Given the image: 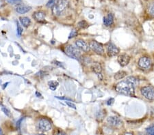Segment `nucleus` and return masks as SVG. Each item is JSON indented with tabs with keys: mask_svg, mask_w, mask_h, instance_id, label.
<instances>
[{
	"mask_svg": "<svg viewBox=\"0 0 154 135\" xmlns=\"http://www.w3.org/2000/svg\"><path fill=\"white\" fill-rule=\"evenodd\" d=\"M135 86L125 79L119 82L115 87V90L119 94L128 95V96H135Z\"/></svg>",
	"mask_w": 154,
	"mask_h": 135,
	"instance_id": "nucleus-1",
	"label": "nucleus"
},
{
	"mask_svg": "<svg viewBox=\"0 0 154 135\" xmlns=\"http://www.w3.org/2000/svg\"><path fill=\"white\" fill-rule=\"evenodd\" d=\"M68 8L67 0H58L54 6L53 12L56 16H61Z\"/></svg>",
	"mask_w": 154,
	"mask_h": 135,
	"instance_id": "nucleus-2",
	"label": "nucleus"
},
{
	"mask_svg": "<svg viewBox=\"0 0 154 135\" xmlns=\"http://www.w3.org/2000/svg\"><path fill=\"white\" fill-rule=\"evenodd\" d=\"M64 52L69 57L77 60H79V59L82 57V52L79 48L72 45L66 46L64 49Z\"/></svg>",
	"mask_w": 154,
	"mask_h": 135,
	"instance_id": "nucleus-3",
	"label": "nucleus"
},
{
	"mask_svg": "<svg viewBox=\"0 0 154 135\" xmlns=\"http://www.w3.org/2000/svg\"><path fill=\"white\" fill-rule=\"evenodd\" d=\"M141 95L149 100H154V88L151 86H145L140 89Z\"/></svg>",
	"mask_w": 154,
	"mask_h": 135,
	"instance_id": "nucleus-4",
	"label": "nucleus"
},
{
	"mask_svg": "<svg viewBox=\"0 0 154 135\" xmlns=\"http://www.w3.org/2000/svg\"><path fill=\"white\" fill-rule=\"evenodd\" d=\"M38 127L40 131L43 132H48L52 128L51 122L47 118H41L38 122Z\"/></svg>",
	"mask_w": 154,
	"mask_h": 135,
	"instance_id": "nucleus-5",
	"label": "nucleus"
},
{
	"mask_svg": "<svg viewBox=\"0 0 154 135\" xmlns=\"http://www.w3.org/2000/svg\"><path fill=\"white\" fill-rule=\"evenodd\" d=\"M89 46H90V48H91L93 51H95L98 55H103L104 53L103 46L101 43H99L98 42L95 40L91 41L89 44Z\"/></svg>",
	"mask_w": 154,
	"mask_h": 135,
	"instance_id": "nucleus-6",
	"label": "nucleus"
},
{
	"mask_svg": "<svg viewBox=\"0 0 154 135\" xmlns=\"http://www.w3.org/2000/svg\"><path fill=\"white\" fill-rule=\"evenodd\" d=\"M107 53L109 57H114V56L117 55L119 53V48L116 46L115 44L112 43H109L106 45Z\"/></svg>",
	"mask_w": 154,
	"mask_h": 135,
	"instance_id": "nucleus-7",
	"label": "nucleus"
},
{
	"mask_svg": "<svg viewBox=\"0 0 154 135\" xmlns=\"http://www.w3.org/2000/svg\"><path fill=\"white\" fill-rule=\"evenodd\" d=\"M138 66L143 69H149L151 66V61L149 57H143L138 61Z\"/></svg>",
	"mask_w": 154,
	"mask_h": 135,
	"instance_id": "nucleus-8",
	"label": "nucleus"
},
{
	"mask_svg": "<svg viewBox=\"0 0 154 135\" xmlns=\"http://www.w3.org/2000/svg\"><path fill=\"white\" fill-rule=\"evenodd\" d=\"M107 122L110 125L115 127H119L122 126L123 122L118 117L116 116H111L109 117L108 119H107Z\"/></svg>",
	"mask_w": 154,
	"mask_h": 135,
	"instance_id": "nucleus-9",
	"label": "nucleus"
},
{
	"mask_svg": "<svg viewBox=\"0 0 154 135\" xmlns=\"http://www.w3.org/2000/svg\"><path fill=\"white\" fill-rule=\"evenodd\" d=\"M118 62L121 66H125L130 63V57L127 54H123L118 57Z\"/></svg>",
	"mask_w": 154,
	"mask_h": 135,
	"instance_id": "nucleus-10",
	"label": "nucleus"
},
{
	"mask_svg": "<svg viewBox=\"0 0 154 135\" xmlns=\"http://www.w3.org/2000/svg\"><path fill=\"white\" fill-rule=\"evenodd\" d=\"M75 45L78 48L81 49L83 51H85V52L90 50V46L88 45V44L86 42H84L82 39H79V40L75 41Z\"/></svg>",
	"mask_w": 154,
	"mask_h": 135,
	"instance_id": "nucleus-11",
	"label": "nucleus"
},
{
	"mask_svg": "<svg viewBox=\"0 0 154 135\" xmlns=\"http://www.w3.org/2000/svg\"><path fill=\"white\" fill-rule=\"evenodd\" d=\"M92 69L93 71L95 72L97 75L98 76L99 79H102V75H101V72H102V68L100 63L97 62H95L92 64Z\"/></svg>",
	"mask_w": 154,
	"mask_h": 135,
	"instance_id": "nucleus-12",
	"label": "nucleus"
},
{
	"mask_svg": "<svg viewBox=\"0 0 154 135\" xmlns=\"http://www.w3.org/2000/svg\"><path fill=\"white\" fill-rule=\"evenodd\" d=\"M31 9H32L31 7L27 6H25V5H22L19 4H17L15 10L19 14H25V13H27V12H28Z\"/></svg>",
	"mask_w": 154,
	"mask_h": 135,
	"instance_id": "nucleus-13",
	"label": "nucleus"
},
{
	"mask_svg": "<svg viewBox=\"0 0 154 135\" xmlns=\"http://www.w3.org/2000/svg\"><path fill=\"white\" fill-rule=\"evenodd\" d=\"M114 19H115V16H114L113 14H108L103 18V24L106 27L111 26L114 23Z\"/></svg>",
	"mask_w": 154,
	"mask_h": 135,
	"instance_id": "nucleus-14",
	"label": "nucleus"
},
{
	"mask_svg": "<svg viewBox=\"0 0 154 135\" xmlns=\"http://www.w3.org/2000/svg\"><path fill=\"white\" fill-rule=\"evenodd\" d=\"M33 17L37 21L41 22L45 20V14L41 11H37L34 12Z\"/></svg>",
	"mask_w": 154,
	"mask_h": 135,
	"instance_id": "nucleus-15",
	"label": "nucleus"
},
{
	"mask_svg": "<svg viewBox=\"0 0 154 135\" xmlns=\"http://www.w3.org/2000/svg\"><path fill=\"white\" fill-rule=\"evenodd\" d=\"M19 20H20V22H21V23L22 24V25L25 27V28H28V27L30 25L31 20L28 18V17H26V16L20 17Z\"/></svg>",
	"mask_w": 154,
	"mask_h": 135,
	"instance_id": "nucleus-16",
	"label": "nucleus"
},
{
	"mask_svg": "<svg viewBox=\"0 0 154 135\" xmlns=\"http://www.w3.org/2000/svg\"><path fill=\"white\" fill-rule=\"evenodd\" d=\"M127 75L126 72L123 70H121V71H119V72H116L115 75V78L116 80H121V79H123V78H125Z\"/></svg>",
	"mask_w": 154,
	"mask_h": 135,
	"instance_id": "nucleus-17",
	"label": "nucleus"
},
{
	"mask_svg": "<svg viewBox=\"0 0 154 135\" xmlns=\"http://www.w3.org/2000/svg\"><path fill=\"white\" fill-rule=\"evenodd\" d=\"M48 85L51 90L55 91L57 89V87H58L59 83L56 81H50L48 82Z\"/></svg>",
	"mask_w": 154,
	"mask_h": 135,
	"instance_id": "nucleus-18",
	"label": "nucleus"
},
{
	"mask_svg": "<svg viewBox=\"0 0 154 135\" xmlns=\"http://www.w3.org/2000/svg\"><path fill=\"white\" fill-rule=\"evenodd\" d=\"M126 79L128 80V81H130L131 84H133L134 85L135 87L138 84V83H139L138 78L134 77H127Z\"/></svg>",
	"mask_w": 154,
	"mask_h": 135,
	"instance_id": "nucleus-19",
	"label": "nucleus"
},
{
	"mask_svg": "<svg viewBox=\"0 0 154 135\" xmlns=\"http://www.w3.org/2000/svg\"><path fill=\"white\" fill-rule=\"evenodd\" d=\"M78 27L80 29H86L88 27V23L86 21L82 20L78 23Z\"/></svg>",
	"mask_w": 154,
	"mask_h": 135,
	"instance_id": "nucleus-20",
	"label": "nucleus"
},
{
	"mask_svg": "<svg viewBox=\"0 0 154 135\" xmlns=\"http://www.w3.org/2000/svg\"><path fill=\"white\" fill-rule=\"evenodd\" d=\"M2 111L4 113V114L6 115V116H8L9 117H11V111H10V110L8 109V108L2 105Z\"/></svg>",
	"mask_w": 154,
	"mask_h": 135,
	"instance_id": "nucleus-21",
	"label": "nucleus"
},
{
	"mask_svg": "<svg viewBox=\"0 0 154 135\" xmlns=\"http://www.w3.org/2000/svg\"><path fill=\"white\" fill-rule=\"evenodd\" d=\"M146 132L149 134L153 135L154 134V124L151 125L150 126H149L146 129Z\"/></svg>",
	"mask_w": 154,
	"mask_h": 135,
	"instance_id": "nucleus-22",
	"label": "nucleus"
},
{
	"mask_svg": "<svg viewBox=\"0 0 154 135\" xmlns=\"http://www.w3.org/2000/svg\"><path fill=\"white\" fill-rule=\"evenodd\" d=\"M105 115H106V113H104V110H102V111H99L97 113V116H96L97 119H99V120L101 121V120H102L103 119V117Z\"/></svg>",
	"mask_w": 154,
	"mask_h": 135,
	"instance_id": "nucleus-23",
	"label": "nucleus"
},
{
	"mask_svg": "<svg viewBox=\"0 0 154 135\" xmlns=\"http://www.w3.org/2000/svg\"><path fill=\"white\" fill-rule=\"evenodd\" d=\"M17 35H18L19 36H21L22 32H23V28L20 26V25L18 22H17Z\"/></svg>",
	"mask_w": 154,
	"mask_h": 135,
	"instance_id": "nucleus-24",
	"label": "nucleus"
},
{
	"mask_svg": "<svg viewBox=\"0 0 154 135\" xmlns=\"http://www.w3.org/2000/svg\"><path fill=\"white\" fill-rule=\"evenodd\" d=\"M6 1L11 4H19L22 1L21 0H6Z\"/></svg>",
	"mask_w": 154,
	"mask_h": 135,
	"instance_id": "nucleus-25",
	"label": "nucleus"
},
{
	"mask_svg": "<svg viewBox=\"0 0 154 135\" xmlns=\"http://www.w3.org/2000/svg\"><path fill=\"white\" fill-rule=\"evenodd\" d=\"M56 3V0H49L48 3H47V6L48 8H51L54 6V4Z\"/></svg>",
	"mask_w": 154,
	"mask_h": 135,
	"instance_id": "nucleus-26",
	"label": "nucleus"
},
{
	"mask_svg": "<svg viewBox=\"0 0 154 135\" xmlns=\"http://www.w3.org/2000/svg\"><path fill=\"white\" fill-rule=\"evenodd\" d=\"M65 104H66V105H68V106H69V107L72 108V109H76V107H75V105L73 103H72V102H71V101H67V102H66V100Z\"/></svg>",
	"mask_w": 154,
	"mask_h": 135,
	"instance_id": "nucleus-27",
	"label": "nucleus"
},
{
	"mask_svg": "<svg viewBox=\"0 0 154 135\" xmlns=\"http://www.w3.org/2000/svg\"><path fill=\"white\" fill-rule=\"evenodd\" d=\"M77 35H78V31H76L75 29H74L71 32L70 35H69V38H73V37H75Z\"/></svg>",
	"mask_w": 154,
	"mask_h": 135,
	"instance_id": "nucleus-28",
	"label": "nucleus"
},
{
	"mask_svg": "<svg viewBox=\"0 0 154 135\" xmlns=\"http://www.w3.org/2000/svg\"><path fill=\"white\" fill-rule=\"evenodd\" d=\"M23 119H24V117H21V119H19L18 121H17V128H18V129H20V127H21V122H22V121H23Z\"/></svg>",
	"mask_w": 154,
	"mask_h": 135,
	"instance_id": "nucleus-29",
	"label": "nucleus"
},
{
	"mask_svg": "<svg viewBox=\"0 0 154 135\" xmlns=\"http://www.w3.org/2000/svg\"><path fill=\"white\" fill-rule=\"evenodd\" d=\"M55 98H58V99H60V100H67V101H71V102H72V100H71V99H70V98H66V97H59V96H55Z\"/></svg>",
	"mask_w": 154,
	"mask_h": 135,
	"instance_id": "nucleus-30",
	"label": "nucleus"
},
{
	"mask_svg": "<svg viewBox=\"0 0 154 135\" xmlns=\"http://www.w3.org/2000/svg\"><path fill=\"white\" fill-rule=\"evenodd\" d=\"M149 13L151 16H154V4L151 6V8L149 9Z\"/></svg>",
	"mask_w": 154,
	"mask_h": 135,
	"instance_id": "nucleus-31",
	"label": "nucleus"
},
{
	"mask_svg": "<svg viewBox=\"0 0 154 135\" xmlns=\"http://www.w3.org/2000/svg\"><path fill=\"white\" fill-rule=\"evenodd\" d=\"M114 102H115V99H114V98H110V99H109L108 101H107V104L110 106V105L113 104Z\"/></svg>",
	"mask_w": 154,
	"mask_h": 135,
	"instance_id": "nucleus-32",
	"label": "nucleus"
},
{
	"mask_svg": "<svg viewBox=\"0 0 154 135\" xmlns=\"http://www.w3.org/2000/svg\"><path fill=\"white\" fill-rule=\"evenodd\" d=\"M5 6V1L4 0H0V9Z\"/></svg>",
	"mask_w": 154,
	"mask_h": 135,
	"instance_id": "nucleus-33",
	"label": "nucleus"
},
{
	"mask_svg": "<svg viewBox=\"0 0 154 135\" xmlns=\"http://www.w3.org/2000/svg\"><path fill=\"white\" fill-rule=\"evenodd\" d=\"M56 62L57 63H56V65L59 66L60 67H62L63 68H64V66H63V64H62V63H60V62H58V61H56Z\"/></svg>",
	"mask_w": 154,
	"mask_h": 135,
	"instance_id": "nucleus-34",
	"label": "nucleus"
},
{
	"mask_svg": "<svg viewBox=\"0 0 154 135\" xmlns=\"http://www.w3.org/2000/svg\"><path fill=\"white\" fill-rule=\"evenodd\" d=\"M36 94L37 95H38V96H37V97H41V94H40V93L38 94V92H36Z\"/></svg>",
	"mask_w": 154,
	"mask_h": 135,
	"instance_id": "nucleus-35",
	"label": "nucleus"
},
{
	"mask_svg": "<svg viewBox=\"0 0 154 135\" xmlns=\"http://www.w3.org/2000/svg\"><path fill=\"white\" fill-rule=\"evenodd\" d=\"M8 84H9V83H5V84L4 85V86L3 87V89H5V87H6V86H7V85Z\"/></svg>",
	"mask_w": 154,
	"mask_h": 135,
	"instance_id": "nucleus-36",
	"label": "nucleus"
},
{
	"mask_svg": "<svg viewBox=\"0 0 154 135\" xmlns=\"http://www.w3.org/2000/svg\"><path fill=\"white\" fill-rule=\"evenodd\" d=\"M0 134H3V132H2V131L1 128H0Z\"/></svg>",
	"mask_w": 154,
	"mask_h": 135,
	"instance_id": "nucleus-37",
	"label": "nucleus"
}]
</instances>
